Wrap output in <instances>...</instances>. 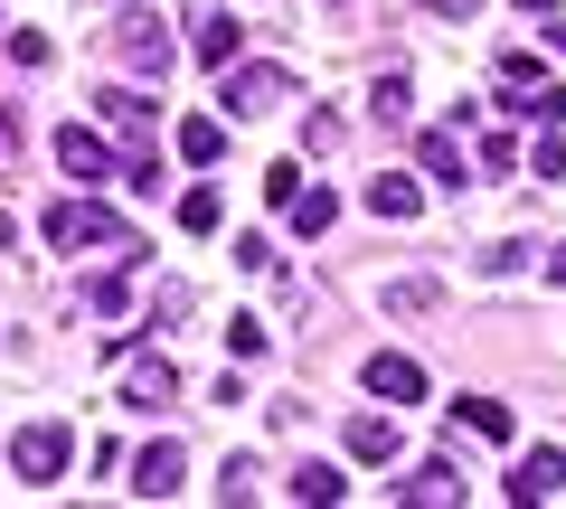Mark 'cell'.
<instances>
[{
	"mask_svg": "<svg viewBox=\"0 0 566 509\" xmlns=\"http://www.w3.org/2000/svg\"><path fill=\"white\" fill-rule=\"evenodd\" d=\"M39 236L57 245V255H76V245H104L114 265H142V236H133V226H114V208H95V199H57V208L39 218Z\"/></svg>",
	"mask_w": 566,
	"mask_h": 509,
	"instance_id": "obj_1",
	"label": "cell"
},
{
	"mask_svg": "<svg viewBox=\"0 0 566 509\" xmlns=\"http://www.w3.org/2000/svg\"><path fill=\"white\" fill-rule=\"evenodd\" d=\"M104 39H114V57L133 66V76H161V66L180 57V47H170V20H161V10H114V29H104Z\"/></svg>",
	"mask_w": 566,
	"mask_h": 509,
	"instance_id": "obj_2",
	"label": "cell"
},
{
	"mask_svg": "<svg viewBox=\"0 0 566 509\" xmlns=\"http://www.w3.org/2000/svg\"><path fill=\"white\" fill-rule=\"evenodd\" d=\"M66 463H76V434H66L57 415L10 434V471H20V481H66Z\"/></svg>",
	"mask_w": 566,
	"mask_h": 509,
	"instance_id": "obj_3",
	"label": "cell"
},
{
	"mask_svg": "<svg viewBox=\"0 0 566 509\" xmlns=\"http://www.w3.org/2000/svg\"><path fill=\"white\" fill-rule=\"evenodd\" d=\"M359 378H368V396H387V406H424V396H434L424 359H406V349H378V359H368Z\"/></svg>",
	"mask_w": 566,
	"mask_h": 509,
	"instance_id": "obj_4",
	"label": "cell"
},
{
	"mask_svg": "<svg viewBox=\"0 0 566 509\" xmlns=\"http://www.w3.org/2000/svg\"><path fill=\"white\" fill-rule=\"evenodd\" d=\"M170 396H180V368H170L161 349L123 340V406H170Z\"/></svg>",
	"mask_w": 566,
	"mask_h": 509,
	"instance_id": "obj_5",
	"label": "cell"
},
{
	"mask_svg": "<svg viewBox=\"0 0 566 509\" xmlns=\"http://www.w3.org/2000/svg\"><path fill=\"white\" fill-rule=\"evenodd\" d=\"M104 132L123 142V161H151V95H133V85H104Z\"/></svg>",
	"mask_w": 566,
	"mask_h": 509,
	"instance_id": "obj_6",
	"label": "cell"
},
{
	"mask_svg": "<svg viewBox=\"0 0 566 509\" xmlns=\"http://www.w3.org/2000/svg\"><path fill=\"white\" fill-rule=\"evenodd\" d=\"M274 104H293V76H283V66H237V76H227V114H274Z\"/></svg>",
	"mask_w": 566,
	"mask_h": 509,
	"instance_id": "obj_7",
	"label": "cell"
},
{
	"mask_svg": "<svg viewBox=\"0 0 566 509\" xmlns=\"http://www.w3.org/2000/svg\"><path fill=\"white\" fill-rule=\"evenodd\" d=\"M48 151H57V170H66V180H114V151H104V132H85V123H66V132H57Z\"/></svg>",
	"mask_w": 566,
	"mask_h": 509,
	"instance_id": "obj_8",
	"label": "cell"
},
{
	"mask_svg": "<svg viewBox=\"0 0 566 509\" xmlns=\"http://www.w3.org/2000/svg\"><path fill=\"white\" fill-rule=\"evenodd\" d=\"M180 481H189V453H180V444H151V453L133 463V490H142V500H180Z\"/></svg>",
	"mask_w": 566,
	"mask_h": 509,
	"instance_id": "obj_9",
	"label": "cell"
},
{
	"mask_svg": "<svg viewBox=\"0 0 566 509\" xmlns=\"http://www.w3.org/2000/svg\"><path fill=\"white\" fill-rule=\"evenodd\" d=\"M557 490H566V453H528V463L510 471V500H520V509L557 500Z\"/></svg>",
	"mask_w": 566,
	"mask_h": 509,
	"instance_id": "obj_10",
	"label": "cell"
},
{
	"mask_svg": "<svg viewBox=\"0 0 566 509\" xmlns=\"http://www.w3.org/2000/svg\"><path fill=\"white\" fill-rule=\"evenodd\" d=\"M189 57L199 66H237V20H227V10H199V20H189Z\"/></svg>",
	"mask_w": 566,
	"mask_h": 509,
	"instance_id": "obj_11",
	"label": "cell"
},
{
	"mask_svg": "<svg viewBox=\"0 0 566 509\" xmlns=\"http://www.w3.org/2000/svg\"><path fill=\"white\" fill-rule=\"evenodd\" d=\"M453 425H463V434H482V444H510V406H501V396H482V388H472V396H453Z\"/></svg>",
	"mask_w": 566,
	"mask_h": 509,
	"instance_id": "obj_12",
	"label": "cell"
},
{
	"mask_svg": "<svg viewBox=\"0 0 566 509\" xmlns=\"http://www.w3.org/2000/svg\"><path fill=\"white\" fill-rule=\"evenodd\" d=\"M283 218H293V236H331V226H340V199H331V189H293Z\"/></svg>",
	"mask_w": 566,
	"mask_h": 509,
	"instance_id": "obj_13",
	"label": "cell"
},
{
	"mask_svg": "<svg viewBox=\"0 0 566 509\" xmlns=\"http://www.w3.org/2000/svg\"><path fill=\"white\" fill-rule=\"evenodd\" d=\"M349 463H387V453H397V425H387V415H349Z\"/></svg>",
	"mask_w": 566,
	"mask_h": 509,
	"instance_id": "obj_14",
	"label": "cell"
},
{
	"mask_svg": "<svg viewBox=\"0 0 566 509\" xmlns=\"http://www.w3.org/2000/svg\"><path fill=\"white\" fill-rule=\"evenodd\" d=\"M368 208H378V218H416V208H424V189L406 180V170H387V180H368Z\"/></svg>",
	"mask_w": 566,
	"mask_h": 509,
	"instance_id": "obj_15",
	"label": "cell"
},
{
	"mask_svg": "<svg viewBox=\"0 0 566 509\" xmlns=\"http://www.w3.org/2000/svg\"><path fill=\"white\" fill-rule=\"evenodd\" d=\"M416 161L434 170V180H463V142H453V123H434V132H424V142H416Z\"/></svg>",
	"mask_w": 566,
	"mask_h": 509,
	"instance_id": "obj_16",
	"label": "cell"
},
{
	"mask_svg": "<svg viewBox=\"0 0 566 509\" xmlns=\"http://www.w3.org/2000/svg\"><path fill=\"white\" fill-rule=\"evenodd\" d=\"M218 151H227V123L189 114V123H180V161H199V170H208V161H218Z\"/></svg>",
	"mask_w": 566,
	"mask_h": 509,
	"instance_id": "obj_17",
	"label": "cell"
},
{
	"mask_svg": "<svg viewBox=\"0 0 566 509\" xmlns=\"http://www.w3.org/2000/svg\"><path fill=\"white\" fill-rule=\"evenodd\" d=\"M397 500H463V481H453V463H424L416 481H397Z\"/></svg>",
	"mask_w": 566,
	"mask_h": 509,
	"instance_id": "obj_18",
	"label": "cell"
},
{
	"mask_svg": "<svg viewBox=\"0 0 566 509\" xmlns=\"http://www.w3.org/2000/svg\"><path fill=\"white\" fill-rule=\"evenodd\" d=\"M293 500H303V509H331V500H340V471H331V463H303V471H293Z\"/></svg>",
	"mask_w": 566,
	"mask_h": 509,
	"instance_id": "obj_19",
	"label": "cell"
},
{
	"mask_svg": "<svg viewBox=\"0 0 566 509\" xmlns=\"http://www.w3.org/2000/svg\"><path fill=\"white\" fill-rule=\"evenodd\" d=\"M180 226H189V236H218V189H189V199H180Z\"/></svg>",
	"mask_w": 566,
	"mask_h": 509,
	"instance_id": "obj_20",
	"label": "cell"
},
{
	"mask_svg": "<svg viewBox=\"0 0 566 509\" xmlns=\"http://www.w3.org/2000/svg\"><path fill=\"white\" fill-rule=\"evenodd\" d=\"M510 161H520V142L510 132H482V180H510Z\"/></svg>",
	"mask_w": 566,
	"mask_h": 509,
	"instance_id": "obj_21",
	"label": "cell"
},
{
	"mask_svg": "<svg viewBox=\"0 0 566 509\" xmlns=\"http://www.w3.org/2000/svg\"><path fill=\"white\" fill-rule=\"evenodd\" d=\"M255 490H264V481H255V463H245V453H237V463L218 471V500H255Z\"/></svg>",
	"mask_w": 566,
	"mask_h": 509,
	"instance_id": "obj_22",
	"label": "cell"
},
{
	"mask_svg": "<svg viewBox=\"0 0 566 509\" xmlns=\"http://www.w3.org/2000/svg\"><path fill=\"white\" fill-rule=\"evenodd\" d=\"M293 189H303V170H293V161L264 170V208H293Z\"/></svg>",
	"mask_w": 566,
	"mask_h": 509,
	"instance_id": "obj_23",
	"label": "cell"
},
{
	"mask_svg": "<svg viewBox=\"0 0 566 509\" xmlns=\"http://www.w3.org/2000/svg\"><path fill=\"white\" fill-rule=\"evenodd\" d=\"M227 349H237V359H255V349H264V321H255V311H237V321H227Z\"/></svg>",
	"mask_w": 566,
	"mask_h": 509,
	"instance_id": "obj_24",
	"label": "cell"
},
{
	"mask_svg": "<svg viewBox=\"0 0 566 509\" xmlns=\"http://www.w3.org/2000/svg\"><path fill=\"white\" fill-rule=\"evenodd\" d=\"M528 255H538V245H520V236H510V245H491V255H482V274H520Z\"/></svg>",
	"mask_w": 566,
	"mask_h": 509,
	"instance_id": "obj_25",
	"label": "cell"
},
{
	"mask_svg": "<svg viewBox=\"0 0 566 509\" xmlns=\"http://www.w3.org/2000/svg\"><path fill=\"white\" fill-rule=\"evenodd\" d=\"M123 274H133V265H114V274H95V311H123V303H133V293H123Z\"/></svg>",
	"mask_w": 566,
	"mask_h": 509,
	"instance_id": "obj_26",
	"label": "cell"
},
{
	"mask_svg": "<svg viewBox=\"0 0 566 509\" xmlns=\"http://www.w3.org/2000/svg\"><path fill=\"white\" fill-rule=\"evenodd\" d=\"M528 161H538V180H566V142H557V132H547V142L528 151Z\"/></svg>",
	"mask_w": 566,
	"mask_h": 509,
	"instance_id": "obj_27",
	"label": "cell"
},
{
	"mask_svg": "<svg viewBox=\"0 0 566 509\" xmlns=\"http://www.w3.org/2000/svg\"><path fill=\"white\" fill-rule=\"evenodd\" d=\"M424 10H444V20H472V0H424Z\"/></svg>",
	"mask_w": 566,
	"mask_h": 509,
	"instance_id": "obj_28",
	"label": "cell"
},
{
	"mask_svg": "<svg viewBox=\"0 0 566 509\" xmlns=\"http://www.w3.org/2000/svg\"><path fill=\"white\" fill-rule=\"evenodd\" d=\"M547 284H557V293H566V245H557V255H547Z\"/></svg>",
	"mask_w": 566,
	"mask_h": 509,
	"instance_id": "obj_29",
	"label": "cell"
},
{
	"mask_svg": "<svg viewBox=\"0 0 566 509\" xmlns=\"http://www.w3.org/2000/svg\"><path fill=\"white\" fill-rule=\"evenodd\" d=\"M520 10H557V0H520Z\"/></svg>",
	"mask_w": 566,
	"mask_h": 509,
	"instance_id": "obj_30",
	"label": "cell"
}]
</instances>
